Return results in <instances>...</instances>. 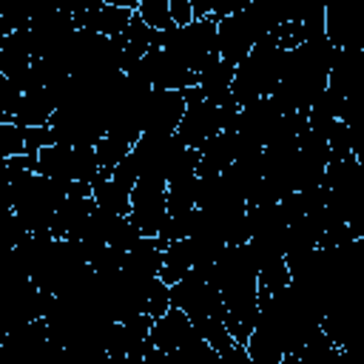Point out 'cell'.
<instances>
[{
	"mask_svg": "<svg viewBox=\"0 0 364 364\" xmlns=\"http://www.w3.org/2000/svg\"><path fill=\"white\" fill-rule=\"evenodd\" d=\"M336 57H338V46H333L327 34L316 40H304L301 46L287 51L282 80L270 94V100L282 108V114L310 108L316 94H321L330 85V68Z\"/></svg>",
	"mask_w": 364,
	"mask_h": 364,
	"instance_id": "6da1fadb",
	"label": "cell"
},
{
	"mask_svg": "<svg viewBox=\"0 0 364 364\" xmlns=\"http://www.w3.org/2000/svg\"><path fill=\"white\" fill-rule=\"evenodd\" d=\"M287 51L290 48H284L276 34H267L262 43H256L253 51L236 65V77H233V88H230L233 102L247 105L253 100L270 97L282 80Z\"/></svg>",
	"mask_w": 364,
	"mask_h": 364,
	"instance_id": "7a4b0ae2",
	"label": "cell"
},
{
	"mask_svg": "<svg viewBox=\"0 0 364 364\" xmlns=\"http://www.w3.org/2000/svg\"><path fill=\"white\" fill-rule=\"evenodd\" d=\"M131 154L139 165V176H156L171 182L179 173H199V148H188L176 131H145L134 142Z\"/></svg>",
	"mask_w": 364,
	"mask_h": 364,
	"instance_id": "3957f363",
	"label": "cell"
},
{
	"mask_svg": "<svg viewBox=\"0 0 364 364\" xmlns=\"http://www.w3.org/2000/svg\"><path fill=\"white\" fill-rule=\"evenodd\" d=\"M156 48H165L173 60L199 74L219 60V23L216 17H193L185 26H171L159 31Z\"/></svg>",
	"mask_w": 364,
	"mask_h": 364,
	"instance_id": "277c9868",
	"label": "cell"
},
{
	"mask_svg": "<svg viewBox=\"0 0 364 364\" xmlns=\"http://www.w3.org/2000/svg\"><path fill=\"white\" fill-rule=\"evenodd\" d=\"M185 100H188V108L182 114V122L176 128V134L182 136V142L188 148H202L210 136H216L219 131L230 128L239 105L236 102H228V105H216L210 102L199 85L193 88H185Z\"/></svg>",
	"mask_w": 364,
	"mask_h": 364,
	"instance_id": "5b68a950",
	"label": "cell"
},
{
	"mask_svg": "<svg viewBox=\"0 0 364 364\" xmlns=\"http://www.w3.org/2000/svg\"><path fill=\"white\" fill-rule=\"evenodd\" d=\"M37 171L60 179V182H100L102 168L97 162V151L91 145H46L37 154Z\"/></svg>",
	"mask_w": 364,
	"mask_h": 364,
	"instance_id": "8992f818",
	"label": "cell"
},
{
	"mask_svg": "<svg viewBox=\"0 0 364 364\" xmlns=\"http://www.w3.org/2000/svg\"><path fill=\"white\" fill-rule=\"evenodd\" d=\"M216 23H219V57L233 65H239L253 51L256 43H262L267 34H273L270 26L264 23V17L253 6L225 14Z\"/></svg>",
	"mask_w": 364,
	"mask_h": 364,
	"instance_id": "52a82bcc",
	"label": "cell"
},
{
	"mask_svg": "<svg viewBox=\"0 0 364 364\" xmlns=\"http://www.w3.org/2000/svg\"><path fill=\"white\" fill-rule=\"evenodd\" d=\"M128 219L139 228L142 236H159L168 219V182L156 176H139L131 191Z\"/></svg>",
	"mask_w": 364,
	"mask_h": 364,
	"instance_id": "ba28073f",
	"label": "cell"
},
{
	"mask_svg": "<svg viewBox=\"0 0 364 364\" xmlns=\"http://www.w3.org/2000/svg\"><path fill=\"white\" fill-rule=\"evenodd\" d=\"M125 74L134 77V80H139V82H145V85H151V88H176V91H185V88L199 85V74L191 71V68H185L165 48H151Z\"/></svg>",
	"mask_w": 364,
	"mask_h": 364,
	"instance_id": "9c48e42d",
	"label": "cell"
},
{
	"mask_svg": "<svg viewBox=\"0 0 364 364\" xmlns=\"http://www.w3.org/2000/svg\"><path fill=\"white\" fill-rule=\"evenodd\" d=\"M188 108L185 91L176 88H151L145 100V114H142V134L145 131H159V134H173L182 122V114Z\"/></svg>",
	"mask_w": 364,
	"mask_h": 364,
	"instance_id": "30bf717a",
	"label": "cell"
},
{
	"mask_svg": "<svg viewBox=\"0 0 364 364\" xmlns=\"http://www.w3.org/2000/svg\"><path fill=\"white\" fill-rule=\"evenodd\" d=\"M245 145H247V139L239 131H233V128H225L216 136H210L199 148V176H210V173L228 171L239 159Z\"/></svg>",
	"mask_w": 364,
	"mask_h": 364,
	"instance_id": "8fae6325",
	"label": "cell"
},
{
	"mask_svg": "<svg viewBox=\"0 0 364 364\" xmlns=\"http://www.w3.org/2000/svg\"><path fill=\"white\" fill-rule=\"evenodd\" d=\"M162 259H165V245L159 242V236H142L122 259V270L136 282L151 287L159 273H162Z\"/></svg>",
	"mask_w": 364,
	"mask_h": 364,
	"instance_id": "7c38bea8",
	"label": "cell"
},
{
	"mask_svg": "<svg viewBox=\"0 0 364 364\" xmlns=\"http://www.w3.org/2000/svg\"><path fill=\"white\" fill-rule=\"evenodd\" d=\"M94 208H97L94 193H68L60 202L57 213H54L51 236H57V239H77Z\"/></svg>",
	"mask_w": 364,
	"mask_h": 364,
	"instance_id": "4fadbf2b",
	"label": "cell"
},
{
	"mask_svg": "<svg viewBox=\"0 0 364 364\" xmlns=\"http://www.w3.org/2000/svg\"><path fill=\"white\" fill-rule=\"evenodd\" d=\"M134 9H122V6H111V3H102L97 9H85L80 14H74V23L77 28H91L97 34H108V37H117L128 28V23L134 20Z\"/></svg>",
	"mask_w": 364,
	"mask_h": 364,
	"instance_id": "5bb4252c",
	"label": "cell"
},
{
	"mask_svg": "<svg viewBox=\"0 0 364 364\" xmlns=\"http://www.w3.org/2000/svg\"><path fill=\"white\" fill-rule=\"evenodd\" d=\"M57 111V97L48 91V88H34V91H26L14 111L3 119H11L17 125H51V117Z\"/></svg>",
	"mask_w": 364,
	"mask_h": 364,
	"instance_id": "9a60e30c",
	"label": "cell"
},
{
	"mask_svg": "<svg viewBox=\"0 0 364 364\" xmlns=\"http://www.w3.org/2000/svg\"><path fill=\"white\" fill-rule=\"evenodd\" d=\"M31 63H34V54H31L28 28H14L0 37V74L3 77H17Z\"/></svg>",
	"mask_w": 364,
	"mask_h": 364,
	"instance_id": "2e32d148",
	"label": "cell"
},
{
	"mask_svg": "<svg viewBox=\"0 0 364 364\" xmlns=\"http://www.w3.org/2000/svg\"><path fill=\"white\" fill-rule=\"evenodd\" d=\"M233 77H236V65L219 57V60H213L205 71H199V88H202V94H205L210 102L228 105V102H233V97H230Z\"/></svg>",
	"mask_w": 364,
	"mask_h": 364,
	"instance_id": "e0dca14e",
	"label": "cell"
},
{
	"mask_svg": "<svg viewBox=\"0 0 364 364\" xmlns=\"http://www.w3.org/2000/svg\"><path fill=\"white\" fill-rule=\"evenodd\" d=\"M131 185H125L122 179H117L114 173L102 176L100 182H94V199L100 208H108L114 213L128 216L131 213Z\"/></svg>",
	"mask_w": 364,
	"mask_h": 364,
	"instance_id": "ac0fdd59",
	"label": "cell"
},
{
	"mask_svg": "<svg viewBox=\"0 0 364 364\" xmlns=\"http://www.w3.org/2000/svg\"><path fill=\"white\" fill-rule=\"evenodd\" d=\"M193 250L188 239H173L165 245V259H162V282L165 284H176L191 267H193Z\"/></svg>",
	"mask_w": 364,
	"mask_h": 364,
	"instance_id": "d6986e66",
	"label": "cell"
},
{
	"mask_svg": "<svg viewBox=\"0 0 364 364\" xmlns=\"http://www.w3.org/2000/svg\"><path fill=\"white\" fill-rule=\"evenodd\" d=\"M199 199V173H179L168 182V213L193 210Z\"/></svg>",
	"mask_w": 364,
	"mask_h": 364,
	"instance_id": "ffe728a7",
	"label": "cell"
},
{
	"mask_svg": "<svg viewBox=\"0 0 364 364\" xmlns=\"http://www.w3.org/2000/svg\"><path fill=\"white\" fill-rule=\"evenodd\" d=\"M131 142L128 139H122V136H114V134H105L97 145H94V151H97V162H100V168H102V176H108L128 154H131ZM100 176V179H102Z\"/></svg>",
	"mask_w": 364,
	"mask_h": 364,
	"instance_id": "44dd1931",
	"label": "cell"
},
{
	"mask_svg": "<svg viewBox=\"0 0 364 364\" xmlns=\"http://www.w3.org/2000/svg\"><path fill=\"white\" fill-rule=\"evenodd\" d=\"M34 0H0V37L14 28H28Z\"/></svg>",
	"mask_w": 364,
	"mask_h": 364,
	"instance_id": "7402d4cb",
	"label": "cell"
},
{
	"mask_svg": "<svg viewBox=\"0 0 364 364\" xmlns=\"http://www.w3.org/2000/svg\"><path fill=\"white\" fill-rule=\"evenodd\" d=\"M20 154H28L23 125H17L11 119H0V156L9 159V156H20Z\"/></svg>",
	"mask_w": 364,
	"mask_h": 364,
	"instance_id": "603a6c76",
	"label": "cell"
},
{
	"mask_svg": "<svg viewBox=\"0 0 364 364\" xmlns=\"http://www.w3.org/2000/svg\"><path fill=\"white\" fill-rule=\"evenodd\" d=\"M136 14L148 26H154L156 31H165V28L176 26L173 17H171V0H142L139 9H136Z\"/></svg>",
	"mask_w": 364,
	"mask_h": 364,
	"instance_id": "cb8c5ba5",
	"label": "cell"
},
{
	"mask_svg": "<svg viewBox=\"0 0 364 364\" xmlns=\"http://www.w3.org/2000/svg\"><path fill=\"white\" fill-rule=\"evenodd\" d=\"M23 134H26V151L28 154H40L46 145L57 142L51 125H23Z\"/></svg>",
	"mask_w": 364,
	"mask_h": 364,
	"instance_id": "d4e9b609",
	"label": "cell"
},
{
	"mask_svg": "<svg viewBox=\"0 0 364 364\" xmlns=\"http://www.w3.org/2000/svg\"><path fill=\"white\" fill-rule=\"evenodd\" d=\"M171 17L176 26H185L191 23L196 14H193V0H171Z\"/></svg>",
	"mask_w": 364,
	"mask_h": 364,
	"instance_id": "484cf974",
	"label": "cell"
}]
</instances>
